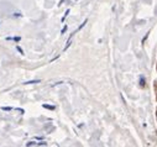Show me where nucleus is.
<instances>
[{
  "label": "nucleus",
  "mask_w": 157,
  "mask_h": 147,
  "mask_svg": "<svg viewBox=\"0 0 157 147\" xmlns=\"http://www.w3.org/2000/svg\"><path fill=\"white\" fill-rule=\"evenodd\" d=\"M41 81L40 79H36V81H29V82H25V84H35V83H40Z\"/></svg>",
  "instance_id": "1"
},
{
  "label": "nucleus",
  "mask_w": 157,
  "mask_h": 147,
  "mask_svg": "<svg viewBox=\"0 0 157 147\" xmlns=\"http://www.w3.org/2000/svg\"><path fill=\"white\" fill-rule=\"evenodd\" d=\"M44 107H46V109H50V110H55V109H56L53 105H47V104H44Z\"/></svg>",
  "instance_id": "2"
},
{
  "label": "nucleus",
  "mask_w": 157,
  "mask_h": 147,
  "mask_svg": "<svg viewBox=\"0 0 157 147\" xmlns=\"http://www.w3.org/2000/svg\"><path fill=\"white\" fill-rule=\"evenodd\" d=\"M6 40H8V41H10V40H14V41H20V40H21V37H8Z\"/></svg>",
  "instance_id": "3"
},
{
  "label": "nucleus",
  "mask_w": 157,
  "mask_h": 147,
  "mask_svg": "<svg viewBox=\"0 0 157 147\" xmlns=\"http://www.w3.org/2000/svg\"><path fill=\"white\" fill-rule=\"evenodd\" d=\"M16 48H17V51H19V52H20L21 55H24V51H22V48H21V47H19V46H17Z\"/></svg>",
  "instance_id": "4"
},
{
  "label": "nucleus",
  "mask_w": 157,
  "mask_h": 147,
  "mask_svg": "<svg viewBox=\"0 0 157 147\" xmlns=\"http://www.w3.org/2000/svg\"><path fill=\"white\" fill-rule=\"evenodd\" d=\"M2 109H3V110H11L13 107H10V106H8V107H5V106H3Z\"/></svg>",
  "instance_id": "5"
},
{
  "label": "nucleus",
  "mask_w": 157,
  "mask_h": 147,
  "mask_svg": "<svg viewBox=\"0 0 157 147\" xmlns=\"http://www.w3.org/2000/svg\"><path fill=\"white\" fill-rule=\"evenodd\" d=\"M66 31H67V26H64V27H63V30H62V32H61V33H64Z\"/></svg>",
  "instance_id": "6"
},
{
  "label": "nucleus",
  "mask_w": 157,
  "mask_h": 147,
  "mask_svg": "<svg viewBox=\"0 0 157 147\" xmlns=\"http://www.w3.org/2000/svg\"><path fill=\"white\" fill-rule=\"evenodd\" d=\"M145 84V79H144V77H141V85H144Z\"/></svg>",
  "instance_id": "7"
}]
</instances>
